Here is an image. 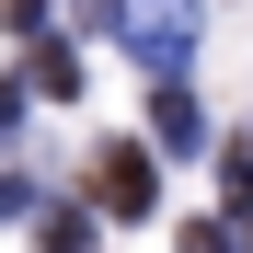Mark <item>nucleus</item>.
I'll return each instance as SVG.
<instances>
[{
  "instance_id": "nucleus-1",
  "label": "nucleus",
  "mask_w": 253,
  "mask_h": 253,
  "mask_svg": "<svg viewBox=\"0 0 253 253\" xmlns=\"http://www.w3.org/2000/svg\"><path fill=\"white\" fill-rule=\"evenodd\" d=\"M92 207H104V219H150V207H161V173H150L138 138H104L92 150Z\"/></svg>"
},
{
  "instance_id": "nucleus-2",
  "label": "nucleus",
  "mask_w": 253,
  "mask_h": 253,
  "mask_svg": "<svg viewBox=\"0 0 253 253\" xmlns=\"http://www.w3.org/2000/svg\"><path fill=\"white\" fill-rule=\"evenodd\" d=\"M115 35H126L150 69H173V58L196 46V0H115Z\"/></svg>"
},
{
  "instance_id": "nucleus-3",
  "label": "nucleus",
  "mask_w": 253,
  "mask_h": 253,
  "mask_svg": "<svg viewBox=\"0 0 253 253\" xmlns=\"http://www.w3.org/2000/svg\"><path fill=\"white\" fill-rule=\"evenodd\" d=\"M150 138H161V150H196V138H207V115H196L184 81H173V92H150Z\"/></svg>"
},
{
  "instance_id": "nucleus-4",
  "label": "nucleus",
  "mask_w": 253,
  "mask_h": 253,
  "mask_svg": "<svg viewBox=\"0 0 253 253\" xmlns=\"http://www.w3.org/2000/svg\"><path fill=\"white\" fill-rule=\"evenodd\" d=\"M35 92H81V58L69 46H35Z\"/></svg>"
},
{
  "instance_id": "nucleus-5",
  "label": "nucleus",
  "mask_w": 253,
  "mask_h": 253,
  "mask_svg": "<svg viewBox=\"0 0 253 253\" xmlns=\"http://www.w3.org/2000/svg\"><path fill=\"white\" fill-rule=\"evenodd\" d=\"M46 253H92V219H69V207H58V219H46Z\"/></svg>"
},
{
  "instance_id": "nucleus-6",
  "label": "nucleus",
  "mask_w": 253,
  "mask_h": 253,
  "mask_svg": "<svg viewBox=\"0 0 253 253\" xmlns=\"http://www.w3.org/2000/svg\"><path fill=\"white\" fill-rule=\"evenodd\" d=\"M23 207H35V184H23V173H0V219H23Z\"/></svg>"
},
{
  "instance_id": "nucleus-7",
  "label": "nucleus",
  "mask_w": 253,
  "mask_h": 253,
  "mask_svg": "<svg viewBox=\"0 0 253 253\" xmlns=\"http://www.w3.org/2000/svg\"><path fill=\"white\" fill-rule=\"evenodd\" d=\"M12 23H23V35H35V23H46V0H12Z\"/></svg>"
},
{
  "instance_id": "nucleus-8",
  "label": "nucleus",
  "mask_w": 253,
  "mask_h": 253,
  "mask_svg": "<svg viewBox=\"0 0 253 253\" xmlns=\"http://www.w3.org/2000/svg\"><path fill=\"white\" fill-rule=\"evenodd\" d=\"M184 253H230V242H219V230H184Z\"/></svg>"
}]
</instances>
